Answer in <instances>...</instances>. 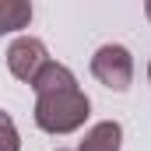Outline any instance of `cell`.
Instances as JSON below:
<instances>
[{
	"mask_svg": "<svg viewBox=\"0 0 151 151\" xmlns=\"http://www.w3.org/2000/svg\"><path fill=\"white\" fill-rule=\"evenodd\" d=\"M35 88V123L46 134H74L88 119V99L63 63H46L32 81Z\"/></svg>",
	"mask_w": 151,
	"mask_h": 151,
	"instance_id": "obj_1",
	"label": "cell"
},
{
	"mask_svg": "<svg viewBox=\"0 0 151 151\" xmlns=\"http://www.w3.org/2000/svg\"><path fill=\"white\" fill-rule=\"evenodd\" d=\"M91 74L113 91H127L134 81V60L123 46H102L91 56Z\"/></svg>",
	"mask_w": 151,
	"mask_h": 151,
	"instance_id": "obj_2",
	"label": "cell"
},
{
	"mask_svg": "<svg viewBox=\"0 0 151 151\" xmlns=\"http://www.w3.org/2000/svg\"><path fill=\"white\" fill-rule=\"evenodd\" d=\"M49 63V56H46V46L32 35H21L11 42V49H7V67H11V74L18 77V81H25V84H32L35 74Z\"/></svg>",
	"mask_w": 151,
	"mask_h": 151,
	"instance_id": "obj_3",
	"label": "cell"
},
{
	"mask_svg": "<svg viewBox=\"0 0 151 151\" xmlns=\"http://www.w3.org/2000/svg\"><path fill=\"white\" fill-rule=\"evenodd\" d=\"M119 137H123L119 123H113V119H106V123H95V127L84 134L81 151H119Z\"/></svg>",
	"mask_w": 151,
	"mask_h": 151,
	"instance_id": "obj_4",
	"label": "cell"
},
{
	"mask_svg": "<svg viewBox=\"0 0 151 151\" xmlns=\"http://www.w3.org/2000/svg\"><path fill=\"white\" fill-rule=\"evenodd\" d=\"M32 21V0H0V35L28 28Z\"/></svg>",
	"mask_w": 151,
	"mask_h": 151,
	"instance_id": "obj_5",
	"label": "cell"
},
{
	"mask_svg": "<svg viewBox=\"0 0 151 151\" xmlns=\"http://www.w3.org/2000/svg\"><path fill=\"white\" fill-rule=\"evenodd\" d=\"M0 151H21L18 130H14V123H11L7 113H0Z\"/></svg>",
	"mask_w": 151,
	"mask_h": 151,
	"instance_id": "obj_6",
	"label": "cell"
},
{
	"mask_svg": "<svg viewBox=\"0 0 151 151\" xmlns=\"http://www.w3.org/2000/svg\"><path fill=\"white\" fill-rule=\"evenodd\" d=\"M144 14H148V21H151V0H144Z\"/></svg>",
	"mask_w": 151,
	"mask_h": 151,
	"instance_id": "obj_7",
	"label": "cell"
},
{
	"mask_svg": "<svg viewBox=\"0 0 151 151\" xmlns=\"http://www.w3.org/2000/svg\"><path fill=\"white\" fill-rule=\"evenodd\" d=\"M148 77H151V63H148Z\"/></svg>",
	"mask_w": 151,
	"mask_h": 151,
	"instance_id": "obj_8",
	"label": "cell"
}]
</instances>
